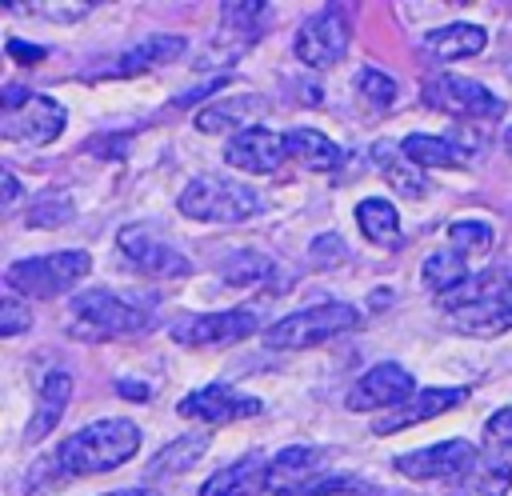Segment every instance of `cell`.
I'll use <instances>...</instances> for the list:
<instances>
[{
  "label": "cell",
  "mask_w": 512,
  "mask_h": 496,
  "mask_svg": "<svg viewBox=\"0 0 512 496\" xmlns=\"http://www.w3.org/2000/svg\"><path fill=\"white\" fill-rule=\"evenodd\" d=\"M452 328L464 336H496L512 328V272H472L460 288L440 296Z\"/></svg>",
  "instance_id": "6da1fadb"
},
{
  "label": "cell",
  "mask_w": 512,
  "mask_h": 496,
  "mask_svg": "<svg viewBox=\"0 0 512 496\" xmlns=\"http://www.w3.org/2000/svg\"><path fill=\"white\" fill-rule=\"evenodd\" d=\"M140 448V428L132 420H92L80 432H72L60 452H56V468L64 476H96V472H112L120 464H128Z\"/></svg>",
  "instance_id": "7a4b0ae2"
},
{
  "label": "cell",
  "mask_w": 512,
  "mask_h": 496,
  "mask_svg": "<svg viewBox=\"0 0 512 496\" xmlns=\"http://www.w3.org/2000/svg\"><path fill=\"white\" fill-rule=\"evenodd\" d=\"M176 204L188 220H200V224H240V220L260 212V192L248 188L244 180L204 172V176L184 184Z\"/></svg>",
  "instance_id": "3957f363"
},
{
  "label": "cell",
  "mask_w": 512,
  "mask_h": 496,
  "mask_svg": "<svg viewBox=\"0 0 512 496\" xmlns=\"http://www.w3.org/2000/svg\"><path fill=\"white\" fill-rule=\"evenodd\" d=\"M148 328H152L148 312H140L136 304L120 300L108 288L72 296V324H68V332L80 336V340H120V336H140Z\"/></svg>",
  "instance_id": "277c9868"
},
{
  "label": "cell",
  "mask_w": 512,
  "mask_h": 496,
  "mask_svg": "<svg viewBox=\"0 0 512 496\" xmlns=\"http://www.w3.org/2000/svg\"><path fill=\"white\" fill-rule=\"evenodd\" d=\"M360 324V312L344 300H328V304H312V308H300V312H288L280 316L276 324L264 328V344L268 348H280V352H300V348H312V344H324L348 328Z\"/></svg>",
  "instance_id": "5b68a950"
},
{
  "label": "cell",
  "mask_w": 512,
  "mask_h": 496,
  "mask_svg": "<svg viewBox=\"0 0 512 496\" xmlns=\"http://www.w3.org/2000/svg\"><path fill=\"white\" fill-rule=\"evenodd\" d=\"M0 136L8 140H24V144H52L64 132V108L44 96L32 92L24 84H4V100H0Z\"/></svg>",
  "instance_id": "8992f818"
},
{
  "label": "cell",
  "mask_w": 512,
  "mask_h": 496,
  "mask_svg": "<svg viewBox=\"0 0 512 496\" xmlns=\"http://www.w3.org/2000/svg\"><path fill=\"white\" fill-rule=\"evenodd\" d=\"M88 268H92V256H88L84 248H68V252L28 256V260L8 264L4 284H8L12 292L36 296V300H52V296H60L64 288H72L76 280H84Z\"/></svg>",
  "instance_id": "52a82bcc"
},
{
  "label": "cell",
  "mask_w": 512,
  "mask_h": 496,
  "mask_svg": "<svg viewBox=\"0 0 512 496\" xmlns=\"http://www.w3.org/2000/svg\"><path fill=\"white\" fill-rule=\"evenodd\" d=\"M352 40V12L344 4H328L320 12H312L300 32H296V60L308 68H332Z\"/></svg>",
  "instance_id": "ba28073f"
},
{
  "label": "cell",
  "mask_w": 512,
  "mask_h": 496,
  "mask_svg": "<svg viewBox=\"0 0 512 496\" xmlns=\"http://www.w3.org/2000/svg\"><path fill=\"white\" fill-rule=\"evenodd\" d=\"M424 104L436 108V112H448V116H464V120H496L504 116V100L476 84V80H464V76H452V72H440L424 84Z\"/></svg>",
  "instance_id": "9c48e42d"
},
{
  "label": "cell",
  "mask_w": 512,
  "mask_h": 496,
  "mask_svg": "<svg viewBox=\"0 0 512 496\" xmlns=\"http://www.w3.org/2000/svg\"><path fill=\"white\" fill-rule=\"evenodd\" d=\"M260 328V316L252 308H228V312H200L180 316L172 324V340L184 348H228Z\"/></svg>",
  "instance_id": "30bf717a"
},
{
  "label": "cell",
  "mask_w": 512,
  "mask_h": 496,
  "mask_svg": "<svg viewBox=\"0 0 512 496\" xmlns=\"http://www.w3.org/2000/svg\"><path fill=\"white\" fill-rule=\"evenodd\" d=\"M476 468V448L468 440H440L416 452L396 456V472L424 484V480H464Z\"/></svg>",
  "instance_id": "8fae6325"
},
{
  "label": "cell",
  "mask_w": 512,
  "mask_h": 496,
  "mask_svg": "<svg viewBox=\"0 0 512 496\" xmlns=\"http://www.w3.org/2000/svg\"><path fill=\"white\" fill-rule=\"evenodd\" d=\"M416 380L408 368H400L396 360H384V364H372L348 392V408L352 412H376V408H404L412 396H416Z\"/></svg>",
  "instance_id": "7c38bea8"
},
{
  "label": "cell",
  "mask_w": 512,
  "mask_h": 496,
  "mask_svg": "<svg viewBox=\"0 0 512 496\" xmlns=\"http://www.w3.org/2000/svg\"><path fill=\"white\" fill-rule=\"evenodd\" d=\"M116 244H120V252L128 256V264H132L136 272L152 276V280H180V276H188V272H192V260H188L184 252H176L172 244L156 240L144 224L120 228Z\"/></svg>",
  "instance_id": "4fadbf2b"
},
{
  "label": "cell",
  "mask_w": 512,
  "mask_h": 496,
  "mask_svg": "<svg viewBox=\"0 0 512 496\" xmlns=\"http://www.w3.org/2000/svg\"><path fill=\"white\" fill-rule=\"evenodd\" d=\"M176 408H180V416H192V420H204V424H232V420L256 416L264 404H260L256 396H244L240 388H228V384H204V388L188 392Z\"/></svg>",
  "instance_id": "5bb4252c"
},
{
  "label": "cell",
  "mask_w": 512,
  "mask_h": 496,
  "mask_svg": "<svg viewBox=\"0 0 512 496\" xmlns=\"http://www.w3.org/2000/svg\"><path fill=\"white\" fill-rule=\"evenodd\" d=\"M284 156H288L284 136L264 128V124H252V128H244L240 136H232L224 144V160L240 172H276Z\"/></svg>",
  "instance_id": "9a60e30c"
},
{
  "label": "cell",
  "mask_w": 512,
  "mask_h": 496,
  "mask_svg": "<svg viewBox=\"0 0 512 496\" xmlns=\"http://www.w3.org/2000/svg\"><path fill=\"white\" fill-rule=\"evenodd\" d=\"M464 400H468V388H420V392H416L404 408H396L388 420H376L372 432H376V436L404 432V428H412V424H424V420H432V416H440V412L460 408Z\"/></svg>",
  "instance_id": "2e32d148"
},
{
  "label": "cell",
  "mask_w": 512,
  "mask_h": 496,
  "mask_svg": "<svg viewBox=\"0 0 512 496\" xmlns=\"http://www.w3.org/2000/svg\"><path fill=\"white\" fill-rule=\"evenodd\" d=\"M320 468H324V452L320 448L292 444V448H284L272 460V468H268V492H276V496H300L312 480H320Z\"/></svg>",
  "instance_id": "e0dca14e"
},
{
  "label": "cell",
  "mask_w": 512,
  "mask_h": 496,
  "mask_svg": "<svg viewBox=\"0 0 512 496\" xmlns=\"http://www.w3.org/2000/svg\"><path fill=\"white\" fill-rule=\"evenodd\" d=\"M268 468H272L268 456L248 452V456L232 460L228 468L212 472V476L200 484V496H256L260 488H268Z\"/></svg>",
  "instance_id": "ac0fdd59"
},
{
  "label": "cell",
  "mask_w": 512,
  "mask_h": 496,
  "mask_svg": "<svg viewBox=\"0 0 512 496\" xmlns=\"http://www.w3.org/2000/svg\"><path fill=\"white\" fill-rule=\"evenodd\" d=\"M68 400H72V376H68L64 368L44 372V380H40V400H36V412H32V420H28V428H24V440H32V444L44 440V436L64 420Z\"/></svg>",
  "instance_id": "d6986e66"
},
{
  "label": "cell",
  "mask_w": 512,
  "mask_h": 496,
  "mask_svg": "<svg viewBox=\"0 0 512 496\" xmlns=\"http://www.w3.org/2000/svg\"><path fill=\"white\" fill-rule=\"evenodd\" d=\"M260 108H264V100L252 96V92H240V96H228V100L220 96V100H212L208 108L196 112V128L200 132H232V136H240Z\"/></svg>",
  "instance_id": "ffe728a7"
},
{
  "label": "cell",
  "mask_w": 512,
  "mask_h": 496,
  "mask_svg": "<svg viewBox=\"0 0 512 496\" xmlns=\"http://www.w3.org/2000/svg\"><path fill=\"white\" fill-rule=\"evenodd\" d=\"M284 148H288V156L296 164H304L312 172H332L344 160V152L324 132H316V128H292V132H284Z\"/></svg>",
  "instance_id": "44dd1931"
},
{
  "label": "cell",
  "mask_w": 512,
  "mask_h": 496,
  "mask_svg": "<svg viewBox=\"0 0 512 496\" xmlns=\"http://www.w3.org/2000/svg\"><path fill=\"white\" fill-rule=\"evenodd\" d=\"M404 156L416 164V168H464L468 156L460 152V144L452 136H432V132H412L400 140Z\"/></svg>",
  "instance_id": "7402d4cb"
},
{
  "label": "cell",
  "mask_w": 512,
  "mask_h": 496,
  "mask_svg": "<svg viewBox=\"0 0 512 496\" xmlns=\"http://www.w3.org/2000/svg\"><path fill=\"white\" fill-rule=\"evenodd\" d=\"M184 48H188L184 36H144L140 44H132V48L116 60L112 76H136V72H144V68L168 64V60H176Z\"/></svg>",
  "instance_id": "603a6c76"
},
{
  "label": "cell",
  "mask_w": 512,
  "mask_h": 496,
  "mask_svg": "<svg viewBox=\"0 0 512 496\" xmlns=\"http://www.w3.org/2000/svg\"><path fill=\"white\" fill-rule=\"evenodd\" d=\"M356 224L364 232V240L380 244V248H396L400 244V212L392 200L384 196H368L356 204Z\"/></svg>",
  "instance_id": "cb8c5ba5"
},
{
  "label": "cell",
  "mask_w": 512,
  "mask_h": 496,
  "mask_svg": "<svg viewBox=\"0 0 512 496\" xmlns=\"http://www.w3.org/2000/svg\"><path fill=\"white\" fill-rule=\"evenodd\" d=\"M372 156H376V164H380L384 180H388L396 192H404V196H420V192H428L424 168H416V164L404 156V148H400V144L380 140V144L372 148Z\"/></svg>",
  "instance_id": "d4e9b609"
},
{
  "label": "cell",
  "mask_w": 512,
  "mask_h": 496,
  "mask_svg": "<svg viewBox=\"0 0 512 496\" xmlns=\"http://www.w3.org/2000/svg\"><path fill=\"white\" fill-rule=\"evenodd\" d=\"M428 52H436L440 60H464V56H476L484 52L488 44V32L476 28V24H448V28H436L424 36Z\"/></svg>",
  "instance_id": "484cf974"
},
{
  "label": "cell",
  "mask_w": 512,
  "mask_h": 496,
  "mask_svg": "<svg viewBox=\"0 0 512 496\" xmlns=\"http://www.w3.org/2000/svg\"><path fill=\"white\" fill-rule=\"evenodd\" d=\"M468 276H472L468 260H464L460 252H452V248H440V252H432V256L424 260V272H420L424 288H428V292H436V300H440V296H448L452 288H460Z\"/></svg>",
  "instance_id": "4316f807"
},
{
  "label": "cell",
  "mask_w": 512,
  "mask_h": 496,
  "mask_svg": "<svg viewBox=\"0 0 512 496\" xmlns=\"http://www.w3.org/2000/svg\"><path fill=\"white\" fill-rule=\"evenodd\" d=\"M208 448V436L196 432V436H180L172 444H164L152 460H148V476H172V472H188Z\"/></svg>",
  "instance_id": "83f0119b"
},
{
  "label": "cell",
  "mask_w": 512,
  "mask_h": 496,
  "mask_svg": "<svg viewBox=\"0 0 512 496\" xmlns=\"http://www.w3.org/2000/svg\"><path fill=\"white\" fill-rule=\"evenodd\" d=\"M508 488H512V464L508 460H480V468H472L456 484V496H508Z\"/></svg>",
  "instance_id": "f1b7e54d"
},
{
  "label": "cell",
  "mask_w": 512,
  "mask_h": 496,
  "mask_svg": "<svg viewBox=\"0 0 512 496\" xmlns=\"http://www.w3.org/2000/svg\"><path fill=\"white\" fill-rule=\"evenodd\" d=\"M448 248L460 252L464 260L468 256H488L492 224H484V220H456V224H448Z\"/></svg>",
  "instance_id": "f546056e"
},
{
  "label": "cell",
  "mask_w": 512,
  "mask_h": 496,
  "mask_svg": "<svg viewBox=\"0 0 512 496\" xmlns=\"http://www.w3.org/2000/svg\"><path fill=\"white\" fill-rule=\"evenodd\" d=\"M220 276L228 284H256V280H268L272 276V260L260 256V252H236L220 264Z\"/></svg>",
  "instance_id": "4dcf8cb0"
},
{
  "label": "cell",
  "mask_w": 512,
  "mask_h": 496,
  "mask_svg": "<svg viewBox=\"0 0 512 496\" xmlns=\"http://www.w3.org/2000/svg\"><path fill=\"white\" fill-rule=\"evenodd\" d=\"M484 448L492 452V460H508L512 456V404L496 408L484 424Z\"/></svg>",
  "instance_id": "1f68e13d"
},
{
  "label": "cell",
  "mask_w": 512,
  "mask_h": 496,
  "mask_svg": "<svg viewBox=\"0 0 512 496\" xmlns=\"http://www.w3.org/2000/svg\"><path fill=\"white\" fill-rule=\"evenodd\" d=\"M356 88L372 108H392V100H396V80L388 72H380V68H360Z\"/></svg>",
  "instance_id": "d6a6232c"
},
{
  "label": "cell",
  "mask_w": 512,
  "mask_h": 496,
  "mask_svg": "<svg viewBox=\"0 0 512 496\" xmlns=\"http://www.w3.org/2000/svg\"><path fill=\"white\" fill-rule=\"evenodd\" d=\"M64 220H72V200L68 196H40L32 208H28V228H56V224H64Z\"/></svg>",
  "instance_id": "836d02e7"
},
{
  "label": "cell",
  "mask_w": 512,
  "mask_h": 496,
  "mask_svg": "<svg viewBox=\"0 0 512 496\" xmlns=\"http://www.w3.org/2000/svg\"><path fill=\"white\" fill-rule=\"evenodd\" d=\"M32 324V312L8 292L4 300H0V336H16V332H24Z\"/></svg>",
  "instance_id": "e575fe53"
},
{
  "label": "cell",
  "mask_w": 512,
  "mask_h": 496,
  "mask_svg": "<svg viewBox=\"0 0 512 496\" xmlns=\"http://www.w3.org/2000/svg\"><path fill=\"white\" fill-rule=\"evenodd\" d=\"M312 256H316V264H340L348 256V248H344V240L336 232H324V236L312 240Z\"/></svg>",
  "instance_id": "d590c367"
},
{
  "label": "cell",
  "mask_w": 512,
  "mask_h": 496,
  "mask_svg": "<svg viewBox=\"0 0 512 496\" xmlns=\"http://www.w3.org/2000/svg\"><path fill=\"white\" fill-rule=\"evenodd\" d=\"M8 56L12 60H24V64H40L48 52L40 44H24V40H8Z\"/></svg>",
  "instance_id": "8d00e7d4"
},
{
  "label": "cell",
  "mask_w": 512,
  "mask_h": 496,
  "mask_svg": "<svg viewBox=\"0 0 512 496\" xmlns=\"http://www.w3.org/2000/svg\"><path fill=\"white\" fill-rule=\"evenodd\" d=\"M224 80H228V76H216V80H208L204 88H196V92H184V96H176V104H180V108H188L192 100H200V96H208V92H216V88H224Z\"/></svg>",
  "instance_id": "74e56055"
},
{
  "label": "cell",
  "mask_w": 512,
  "mask_h": 496,
  "mask_svg": "<svg viewBox=\"0 0 512 496\" xmlns=\"http://www.w3.org/2000/svg\"><path fill=\"white\" fill-rule=\"evenodd\" d=\"M16 200H20V184H16L12 168H4V208H12Z\"/></svg>",
  "instance_id": "f35d334b"
},
{
  "label": "cell",
  "mask_w": 512,
  "mask_h": 496,
  "mask_svg": "<svg viewBox=\"0 0 512 496\" xmlns=\"http://www.w3.org/2000/svg\"><path fill=\"white\" fill-rule=\"evenodd\" d=\"M116 392H120V396H136V400H148L144 384H128V380H120V384H116Z\"/></svg>",
  "instance_id": "ab89813d"
},
{
  "label": "cell",
  "mask_w": 512,
  "mask_h": 496,
  "mask_svg": "<svg viewBox=\"0 0 512 496\" xmlns=\"http://www.w3.org/2000/svg\"><path fill=\"white\" fill-rule=\"evenodd\" d=\"M108 496H160V488L140 484V488H120V492H108Z\"/></svg>",
  "instance_id": "60d3db41"
},
{
  "label": "cell",
  "mask_w": 512,
  "mask_h": 496,
  "mask_svg": "<svg viewBox=\"0 0 512 496\" xmlns=\"http://www.w3.org/2000/svg\"><path fill=\"white\" fill-rule=\"evenodd\" d=\"M504 148H508V156H512V128H508V136H504Z\"/></svg>",
  "instance_id": "b9f144b4"
}]
</instances>
